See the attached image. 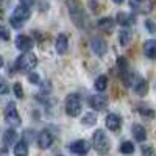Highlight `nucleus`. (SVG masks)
I'll list each match as a JSON object with an SVG mask.
<instances>
[{
    "mask_svg": "<svg viewBox=\"0 0 156 156\" xmlns=\"http://www.w3.org/2000/svg\"><path fill=\"white\" fill-rule=\"evenodd\" d=\"M0 39H2V41H8L9 39V30L2 23H0Z\"/></svg>",
    "mask_w": 156,
    "mask_h": 156,
    "instance_id": "31",
    "label": "nucleus"
},
{
    "mask_svg": "<svg viewBox=\"0 0 156 156\" xmlns=\"http://www.w3.org/2000/svg\"><path fill=\"white\" fill-rule=\"evenodd\" d=\"M30 6H25V5H19L14 11H12V16L14 17H17V19H20V20H27L28 17H30Z\"/></svg>",
    "mask_w": 156,
    "mask_h": 156,
    "instance_id": "17",
    "label": "nucleus"
},
{
    "mask_svg": "<svg viewBox=\"0 0 156 156\" xmlns=\"http://www.w3.org/2000/svg\"><path fill=\"white\" fill-rule=\"evenodd\" d=\"M115 20H117V23L123 25V27H129V25L134 23V16L126 14V12H119L117 17H115Z\"/></svg>",
    "mask_w": 156,
    "mask_h": 156,
    "instance_id": "20",
    "label": "nucleus"
},
{
    "mask_svg": "<svg viewBox=\"0 0 156 156\" xmlns=\"http://www.w3.org/2000/svg\"><path fill=\"white\" fill-rule=\"evenodd\" d=\"M120 76H122V81H123V84H125L126 87H131V86H134V83L137 81L136 73H134V72H131L129 69L122 70V72H120Z\"/></svg>",
    "mask_w": 156,
    "mask_h": 156,
    "instance_id": "14",
    "label": "nucleus"
},
{
    "mask_svg": "<svg viewBox=\"0 0 156 156\" xmlns=\"http://www.w3.org/2000/svg\"><path fill=\"white\" fill-rule=\"evenodd\" d=\"M92 147L98 153H106L109 150V139L103 129H97L92 136Z\"/></svg>",
    "mask_w": 156,
    "mask_h": 156,
    "instance_id": "3",
    "label": "nucleus"
},
{
    "mask_svg": "<svg viewBox=\"0 0 156 156\" xmlns=\"http://www.w3.org/2000/svg\"><path fill=\"white\" fill-rule=\"evenodd\" d=\"M8 90H9V86H8L6 80L3 76H0V95H6Z\"/></svg>",
    "mask_w": 156,
    "mask_h": 156,
    "instance_id": "29",
    "label": "nucleus"
},
{
    "mask_svg": "<svg viewBox=\"0 0 156 156\" xmlns=\"http://www.w3.org/2000/svg\"><path fill=\"white\" fill-rule=\"evenodd\" d=\"M131 133H133V136H134V139H136L137 142H144V140L147 139V131H145V128L142 126V125H139V123L133 125Z\"/></svg>",
    "mask_w": 156,
    "mask_h": 156,
    "instance_id": "18",
    "label": "nucleus"
},
{
    "mask_svg": "<svg viewBox=\"0 0 156 156\" xmlns=\"http://www.w3.org/2000/svg\"><path fill=\"white\" fill-rule=\"evenodd\" d=\"M67 45H69V39L66 34H59L56 37V42H55V48L59 55H64L67 51Z\"/></svg>",
    "mask_w": 156,
    "mask_h": 156,
    "instance_id": "16",
    "label": "nucleus"
},
{
    "mask_svg": "<svg viewBox=\"0 0 156 156\" xmlns=\"http://www.w3.org/2000/svg\"><path fill=\"white\" fill-rule=\"evenodd\" d=\"M81 122H83L84 125H95V122H97V115H95L94 112H87V114L83 115Z\"/></svg>",
    "mask_w": 156,
    "mask_h": 156,
    "instance_id": "26",
    "label": "nucleus"
},
{
    "mask_svg": "<svg viewBox=\"0 0 156 156\" xmlns=\"http://www.w3.org/2000/svg\"><path fill=\"white\" fill-rule=\"evenodd\" d=\"M139 114L142 117H145V119H153V117H154V111L150 109V108H145V106L139 108Z\"/></svg>",
    "mask_w": 156,
    "mask_h": 156,
    "instance_id": "27",
    "label": "nucleus"
},
{
    "mask_svg": "<svg viewBox=\"0 0 156 156\" xmlns=\"http://www.w3.org/2000/svg\"><path fill=\"white\" fill-rule=\"evenodd\" d=\"M144 53L150 59H156V39H148L144 42Z\"/></svg>",
    "mask_w": 156,
    "mask_h": 156,
    "instance_id": "15",
    "label": "nucleus"
},
{
    "mask_svg": "<svg viewBox=\"0 0 156 156\" xmlns=\"http://www.w3.org/2000/svg\"><path fill=\"white\" fill-rule=\"evenodd\" d=\"M36 64H37V58L31 51H22V55L17 56L16 59V67L20 70H31L36 67Z\"/></svg>",
    "mask_w": 156,
    "mask_h": 156,
    "instance_id": "2",
    "label": "nucleus"
},
{
    "mask_svg": "<svg viewBox=\"0 0 156 156\" xmlns=\"http://www.w3.org/2000/svg\"><path fill=\"white\" fill-rule=\"evenodd\" d=\"M36 3V0H20V5H25V6H33Z\"/></svg>",
    "mask_w": 156,
    "mask_h": 156,
    "instance_id": "34",
    "label": "nucleus"
},
{
    "mask_svg": "<svg viewBox=\"0 0 156 156\" xmlns=\"http://www.w3.org/2000/svg\"><path fill=\"white\" fill-rule=\"evenodd\" d=\"M34 42H33V39L27 34H20L16 37V47L20 50V51H30L33 48Z\"/></svg>",
    "mask_w": 156,
    "mask_h": 156,
    "instance_id": "8",
    "label": "nucleus"
},
{
    "mask_svg": "<svg viewBox=\"0 0 156 156\" xmlns=\"http://www.w3.org/2000/svg\"><path fill=\"white\" fill-rule=\"evenodd\" d=\"M134 92L137 94V95H145L147 92H148V83L144 80V78H140V80H137L136 83H134Z\"/></svg>",
    "mask_w": 156,
    "mask_h": 156,
    "instance_id": "22",
    "label": "nucleus"
},
{
    "mask_svg": "<svg viewBox=\"0 0 156 156\" xmlns=\"http://www.w3.org/2000/svg\"><path fill=\"white\" fill-rule=\"evenodd\" d=\"M53 144V136H51V133H48L47 129H44V131H41L37 134V147L39 148H50V145Z\"/></svg>",
    "mask_w": 156,
    "mask_h": 156,
    "instance_id": "11",
    "label": "nucleus"
},
{
    "mask_svg": "<svg viewBox=\"0 0 156 156\" xmlns=\"http://www.w3.org/2000/svg\"><path fill=\"white\" fill-rule=\"evenodd\" d=\"M5 119H6V122L11 126H16V128L20 126L22 119H20V115H19V112H17V109L14 106V103H8L6 105V108H5Z\"/></svg>",
    "mask_w": 156,
    "mask_h": 156,
    "instance_id": "6",
    "label": "nucleus"
},
{
    "mask_svg": "<svg viewBox=\"0 0 156 156\" xmlns=\"http://www.w3.org/2000/svg\"><path fill=\"white\" fill-rule=\"evenodd\" d=\"M95 89L98 90V92H103L106 87H108V76L106 75H100L97 80H95Z\"/></svg>",
    "mask_w": 156,
    "mask_h": 156,
    "instance_id": "23",
    "label": "nucleus"
},
{
    "mask_svg": "<svg viewBox=\"0 0 156 156\" xmlns=\"http://www.w3.org/2000/svg\"><path fill=\"white\" fill-rule=\"evenodd\" d=\"M28 81L31 84H41V76H39L36 72H30L28 73Z\"/></svg>",
    "mask_w": 156,
    "mask_h": 156,
    "instance_id": "30",
    "label": "nucleus"
},
{
    "mask_svg": "<svg viewBox=\"0 0 156 156\" xmlns=\"http://www.w3.org/2000/svg\"><path fill=\"white\" fill-rule=\"evenodd\" d=\"M145 25H147V28L150 30V33H154L156 27H154V23H151V20H147V22H145Z\"/></svg>",
    "mask_w": 156,
    "mask_h": 156,
    "instance_id": "35",
    "label": "nucleus"
},
{
    "mask_svg": "<svg viewBox=\"0 0 156 156\" xmlns=\"http://www.w3.org/2000/svg\"><path fill=\"white\" fill-rule=\"evenodd\" d=\"M81 98L78 94H70L66 98V112L70 117H76L78 114L81 112Z\"/></svg>",
    "mask_w": 156,
    "mask_h": 156,
    "instance_id": "4",
    "label": "nucleus"
},
{
    "mask_svg": "<svg viewBox=\"0 0 156 156\" xmlns=\"http://www.w3.org/2000/svg\"><path fill=\"white\" fill-rule=\"evenodd\" d=\"M89 106L90 108H94L95 111H103V109H106L108 106V98L105 95H90L89 97Z\"/></svg>",
    "mask_w": 156,
    "mask_h": 156,
    "instance_id": "7",
    "label": "nucleus"
},
{
    "mask_svg": "<svg viewBox=\"0 0 156 156\" xmlns=\"http://www.w3.org/2000/svg\"><path fill=\"white\" fill-rule=\"evenodd\" d=\"M90 145L89 142L84 140V139H80V140H73L70 144V151L75 153V154H86L89 151Z\"/></svg>",
    "mask_w": 156,
    "mask_h": 156,
    "instance_id": "10",
    "label": "nucleus"
},
{
    "mask_svg": "<svg viewBox=\"0 0 156 156\" xmlns=\"http://www.w3.org/2000/svg\"><path fill=\"white\" fill-rule=\"evenodd\" d=\"M90 48H92V51L95 55H98V56H103L106 53V50H108L106 42L103 41V39H100V37H94L92 41H90Z\"/></svg>",
    "mask_w": 156,
    "mask_h": 156,
    "instance_id": "12",
    "label": "nucleus"
},
{
    "mask_svg": "<svg viewBox=\"0 0 156 156\" xmlns=\"http://www.w3.org/2000/svg\"><path fill=\"white\" fill-rule=\"evenodd\" d=\"M117 66H119V69H120V72H122V70L128 69V62H126V59H125L123 56H120L119 59H117Z\"/></svg>",
    "mask_w": 156,
    "mask_h": 156,
    "instance_id": "33",
    "label": "nucleus"
},
{
    "mask_svg": "<svg viewBox=\"0 0 156 156\" xmlns=\"http://www.w3.org/2000/svg\"><path fill=\"white\" fill-rule=\"evenodd\" d=\"M112 2H114V3H117V5H120V3L123 2V0H112Z\"/></svg>",
    "mask_w": 156,
    "mask_h": 156,
    "instance_id": "37",
    "label": "nucleus"
},
{
    "mask_svg": "<svg viewBox=\"0 0 156 156\" xmlns=\"http://www.w3.org/2000/svg\"><path fill=\"white\" fill-rule=\"evenodd\" d=\"M67 8H69V14L72 17V20L75 22V25L83 27L84 25V11H83V5L80 0H67Z\"/></svg>",
    "mask_w": 156,
    "mask_h": 156,
    "instance_id": "1",
    "label": "nucleus"
},
{
    "mask_svg": "<svg viewBox=\"0 0 156 156\" xmlns=\"http://www.w3.org/2000/svg\"><path fill=\"white\" fill-rule=\"evenodd\" d=\"M142 153H144V154H153L154 150L150 148V147H144V148H142Z\"/></svg>",
    "mask_w": 156,
    "mask_h": 156,
    "instance_id": "36",
    "label": "nucleus"
},
{
    "mask_svg": "<svg viewBox=\"0 0 156 156\" xmlns=\"http://www.w3.org/2000/svg\"><path fill=\"white\" fill-rule=\"evenodd\" d=\"M12 92H14V95L19 100L23 98V89H22V84L20 83H14V86H12Z\"/></svg>",
    "mask_w": 156,
    "mask_h": 156,
    "instance_id": "28",
    "label": "nucleus"
},
{
    "mask_svg": "<svg viewBox=\"0 0 156 156\" xmlns=\"http://www.w3.org/2000/svg\"><path fill=\"white\" fill-rule=\"evenodd\" d=\"M14 153L16 154H20V156L28 154V144H27V140H25V139L16 140V144H14Z\"/></svg>",
    "mask_w": 156,
    "mask_h": 156,
    "instance_id": "21",
    "label": "nucleus"
},
{
    "mask_svg": "<svg viewBox=\"0 0 156 156\" xmlns=\"http://www.w3.org/2000/svg\"><path fill=\"white\" fill-rule=\"evenodd\" d=\"M129 41H131V33H129L128 30H123V31L119 33V42H120V45L126 47L129 44Z\"/></svg>",
    "mask_w": 156,
    "mask_h": 156,
    "instance_id": "24",
    "label": "nucleus"
},
{
    "mask_svg": "<svg viewBox=\"0 0 156 156\" xmlns=\"http://www.w3.org/2000/svg\"><path fill=\"white\" fill-rule=\"evenodd\" d=\"M105 123H106V128L109 129V131H119L120 126H122V119L120 115L117 114H108L106 119H105Z\"/></svg>",
    "mask_w": 156,
    "mask_h": 156,
    "instance_id": "9",
    "label": "nucleus"
},
{
    "mask_svg": "<svg viewBox=\"0 0 156 156\" xmlns=\"http://www.w3.org/2000/svg\"><path fill=\"white\" fill-rule=\"evenodd\" d=\"M129 6L139 14H148L154 8V2L153 0H129Z\"/></svg>",
    "mask_w": 156,
    "mask_h": 156,
    "instance_id": "5",
    "label": "nucleus"
},
{
    "mask_svg": "<svg viewBox=\"0 0 156 156\" xmlns=\"http://www.w3.org/2000/svg\"><path fill=\"white\" fill-rule=\"evenodd\" d=\"M97 25H98V28L101 31H112L115 22H114L112 17H101V19H98Z\"/></svg>",
    "mask_w": 156,
    "mask_h": 156,
    "instance_id": "19",
    "label": "nucleus"
},
{
    "mask_svg": "<svg viewBox=\"0 0 156 156\" xmlns=\"http://www.w3.org/2000/svg\"><path fill=\"white\" fill-rule=\"evenodd\" d=\"M120 151L123 154H131L134 153V145H133V142H129V140H125L120 144Z\"/></svg>",
    "mask_w": 156,
    "mask_h": 156,
    "instance_id": "25",
    "label": "nucleus"
},
{
    "mask_svg": "<svg viewBox=\"0 0 156 156\" xmlns=\"http://www.w3.org/2000/svg\"><path fill=\"white\" fill-rule=\"evenodd\" d=\"M16 140H17V133H16V129H6V131L3 133V153H6V148L11 147V145H14L16 144Z\"/></svg>",
    "mask_w": 156,
    "mask_h": 156,
    "instance_id": "13",
    "label": "nucleus"
},
{
    "mask_svg": "<svg viewBox=\"0 0 156 156\" xmlns=\"http://www.w3.org/2000/svg\"><path fill=\"white\" fill-rule=\"evenodd\" d=\"M9 22H11V25H12L14 28H20L22 25H23V20H20V19H17V17H14V16H11Z\"/></svg>",
    "mask_w": 156,
    "mask_h": 156,
    "instance_id": "32",
    "label": "nucleus"
},
{
    "mask_svg": "<svg viewBox=\"0 0 156 156\" xmlns=\"http://www.w3.org/2000/svg\"><path fill=\"white\" fill-rule=\"evenodd\" d=\"M0 14H2V11H0Z\"/></svg>",
    "mask_w": 156,
    "mask_h": 156,
    "instance_id": "38",
    "label": "nucleus"
}]
</instances>
